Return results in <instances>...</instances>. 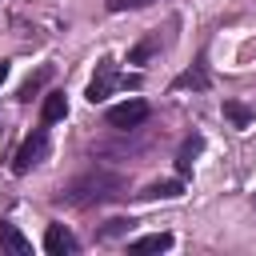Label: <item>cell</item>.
<instances>
[{
	"instance_id": "obj_1",
	"label": "cell",
	"mask_w": 256,
	"mask_h": 256,
	"mask_svg": "<svg viewBox=\"0 0 256 256\" xmlns=\"http://www.w3.org/2000/svg\"><path fill=\"white\" fill-rule=\"evenodd\" d=\"M124 196V180L120 176H112V172H84V176H76L68 188H60V200H68V204H108V200H120Z\"/></svg>"
},
{
	"instance_id": "obj_2",
	"label": "cell",
	"mask_w": 256,
	"mask_h": 256,
	"mask_svg": "<svg viewBox=\"0 0 256 256\" xmlns=\"http://www.w3.org/2000/svg\"><path fill=\"white\" fill-rule=\"evenodd\" d=\"M136 88L140 80L136 76H116V68H112V60H100V68H96V76H92V84H88V100L92 104H100V100H108V92L112 88Z\"/></svg>"
},
{
	"instance_id": "obj_3",
	"label": "cell",
	"mask_w": 256,
	"mask_h": 256,
	"mask_svg": "<svg viewBox=\"0 0 256 256\" xmlns=\"http://www.w3.org/2000/svg\"><path fill=\"white\" fill-rule=\"evenodd\" d=\"M44 156H48V132H44V128H36V132H32V136H28V140L16 148L12 172H20V176H24V172H28V168H36Z\"/></svg>"
},
{
	"instance_id": "obj_4",
	"label": "cell",
	"mask_w": 256,
	"mask_h": 256,
	"mask_svg": "<svg viewBox=\"0 0 256 256\" xmlns=\"http://www.w3.org/2000/svg\"><path fill=\"white\" fill-rule=\"evenodd\" d=\"M144 120H148V104H144V100H124V104L108 108V124H112V128H120V132L140 128Z\"/></svg>"
},
{
	"instance_id": "obj_5",
	"label": "cell",
	"mask_w": 256,
	"mask_h": 256,
	"mask_svg": "<svg viewBox=\"0 0 256 256\" xmlns=\"http://www.w3.org/2000/svg\"><path fill=\"white\" fill-rule=\"evenodd\" d=\"M44 252H48V256H72V252H80V244H76V236H72L64 224H48V232H44Z\"/></svg>"
},
{
	"instance_id": "obj_6",
	"label": "cell",
	"mask_w": 256,
	"mask_h": 256,
	"mask_svg": "<svg viewBox=\"0 0 256 256\" xmlns=\"http://www.w3.org/2000/svg\"><path fill=\"white\" fill-rule=\"evenodd\" d=\"M68 116V96L64 92H48L44 96V108H40V120L44 124H56V120H64Z\"/></svg>"
},
{
	"instance_id": "obj_7",
	"label": "cell",
	"mask_w": 256,
	"mask_h": 256,
	"mask_svg": "<svg viewBox=\"0 0 256 256\" xmlns=\"http://www.w3.org/2000/svg\"><path fill=\"white\" fill-rule=\"evenodd\" d=\"M0 248H8V252H16V256H28V252H32V244L24 240V232H20L16 224H0Z\"/></svg>"
},
{
	"instance_id": "obj_8",
	"label": "cell",
	"mask_w": 256,
	"mask_h": 256,
	"mask_svg": "<svg viewBox=\"0 0 256 256\" xmlns=\"http://www.w3.org/2000/svg\"><path fill=\"white\" fill-rule=\"evenodd\" d=\"M180 192H184L180 180H160V184H148V188L140 192V200H172V196H180Z\"/></svg>"
},
{
	"instance_id": "obj_9",
	"label": "cell",
	"mask_w": 256,
	"mask_h": 256,
	"mask_svg": "<svg viewBox=\"0 0 256 256\" xmlns=\"http://www.w3.org/2000/svg\"><path fill=\"white\" fill-rule=\"evenodd\" d=\"M168 248H172V236L168 232H152V236L132 240V252H168Z\"/></svg>"
},
{
	"instance_id": "obj_10",
	"label": "cell",
	"mask_w": 256,
	"mask_h": 256,
	"mask_svg": "<svg viewBox=\"0 0 256 256\" xmlns=\"http://www.w3.org/2000/svg\"><path fill=\"white\" fill-rule=\"evenodd\" d=\"M224 116H228L236 128H248V124L256 120V112H252L248 104H240V100H224Z\"/></svg>"
},
{
	"instance_id": "obj_11",
	"label": "cell",
	"mask_w": 256,
	"mask_h": 256,
	"mask_svg": "<svg viewBox=\"0 0 256 256\" xmlns=\"http://www.w3.org/2000/svg\"><path fill=\"white\" fill-rule=\"evenodd\" d=\"M200 148H204V140H200V136H188V140L180 144V156H176V168H180V176L192 168V160H196V152H200Z\"/></svg>"
},
{
	"instance_id": "obj_12",
	"label": "cell",
	"mask_w": 256,
	"mask_h": 256,
	"mask_svg": "<svg viewBox=\"0 0 256 256\" xmlns=\"http://www.w3.org/2000/svg\"><path fill=\"white\" fill-rule=\"evenodd\" d=\"M172 88H208V72L196 64V68H188V72H180L176 80H172Z\"/></svg>"
},
{
	"instance_id": "obj_13",
	"label": "cell",
	"mask_w": 256,
	"mask_h": 256,
	"mask_svg": "<svg viewBox=\"0 0 256 256\" xmlns=\"http://www.w3.org/2000/svg\"><path fill=\"white\" fill-rule=\"evenodd\" d=\"M48 76H52V68H40L36 76H28V80L20 84V100H32V96H36V92L44 88V80H48Z\"/></svg>"
},
{
	"instance_id": "obj_14",
	"label": "cell",
	"mask_w": 256,
	"mask_h": 256,
	"mask_svg": "<svg viewBox=\"0 0 256 256\" xmlns=\"http://www.w3.org/2000/svg\"><path fill=\"white\" fill-rule=\"evenodd\" d=\"M156 0H108V12H128V8H148Z\"/></svg>"
},
{
	"instance_id": "obj_15",
	"label": "cell",
	"mask_w": 256,
	"mask_h": 256,
	"mask_svg": "<svg viewBox=\"0 0 256 256\" xmlns=\"http://www.w3.org/2000/svg\"><path fill=\"white\" fill-rule=\"evenodd\" d=\"M148 52H152V40H148V44H140V48H136L128 60H132V64H140V60H148Z\"/></svg>"
},
{
	"instance_id": "obj_16",
	"label": "cell",
	"mask_w": 256,
	"mask_h": 256,
	"mask_svg": "<svg viewBox=\"0 0 256 256\" xmlns=\"http://www.w3.org/2000/svg\"><path fill=\"white\" fill-rule=\"evenodd\" d=\"M124 228H128V220H112V224L104 228V236H116V232H124Z\"/></svg>"
},
{
	"instance_id": "obj_17",
	"label": "cell",
	"mask_w": 256,
	"mask_h": 256,
	"mask_svg": "<svg viewBox=\"0 0 256 256\" xmlns=\"http://www.w3.org/2000/svg\"><path fill=\"white\" fill-rule=\"evenodd\" d=\"M4 80H8V64H0V84H4Z\"/></svg>"
}]
</instances>
